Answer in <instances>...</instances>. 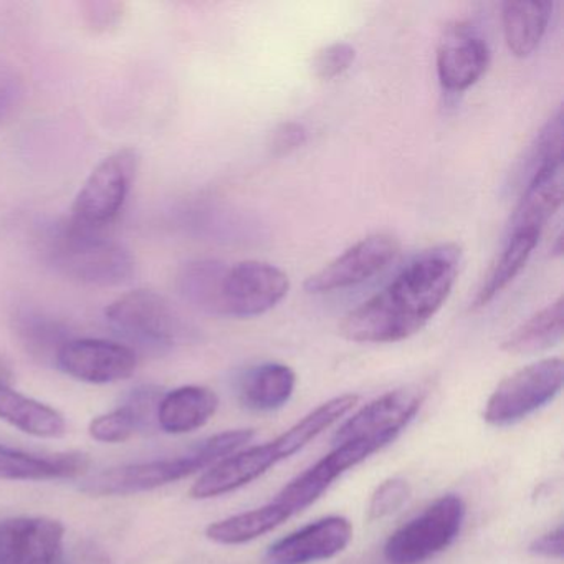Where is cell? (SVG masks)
<instances>
[{
	"label": "cell",
	"instance_id": "1",
	"mask_svg": "<svg viewBox=\"0 0 564 564\" xmlns=\"http://www.w3.org/2000/svg\"><path fill=\"white\" fill-rule=\"evenodd\" d=\"M462 250L442 243L424 250L381 292L343 318L349 341L389 345L417 335L444 306L457 282Z\"/></svg>",
	"mask_w": 564,
	"mask_h": 564
},
{
	"label": "cell",
	"instance_id": "2",
	"mask_svg": "<svg viewBox=\"0 0 564 564\" xmlns=\"http://www.w3.org/2000/svg\"><path fill=\"white\" fill-rule=\"evenodd\" d=\"M386 445H388L386 442L372 441V438H355V441L336 444L322 460L316 462L308 470L286 484L269 503L210 523L206 528L207 540L223 546H239L265 536L290 518L302 513L310 505L315 503L349 468L361 464Z\"/></svg>",
	"mask_w": 564,
	"mask_h": 564
},
{
	"label": "cell",
	"instance_id": "3",
	"mask_svg": "<svg viewBox=\"0 0 564 564\" xmlns=\"http://www.w3.org/2000/svg\"><path fill=\"white\" fill-rule=\"evenodd\" d=\"M358 401L359 395L356 394L336 395L313 409L273 441L237 451L236 454L223 458L204 470L191 487L189 497L194 500H209L252 484L270 468L292 457L336 422L341 421L356 408Z\"/></svg>",
	"mask_w": 564,
	"mask_h": 564
},
{
	"label": "cell",
	"instance_id": "4",
	"mask_svg": "<svg viewBox=\"0 0 564 564\" xmlns=\"http://www.w3.org/2000/svg\"><path fill=\"white\" fill-rule=\"evenodd\" d=\"M252 438V429L223 432L207 438L191 454L181 455V457L108 468L90 478L82 490L97 497H120V495L124 497V495L156 490L174 481L184 480L197 471L207 470L223 458L236 454Z\"/></svg>",
	"mask_w": 564,
	"mask_h": 564
},
{
	"label": "cell",
	"instance_id": "5",
	"mask_svg": "<svg viewBox=\"0 0 564 564\" xmlns=\"http://www.w3.org/2000/svg\"><path fill=\"white\" fill-rule=\"evenodd\" d=\"M48 265L65 279L91 286H118L133 276L134 260L123 243L107 234H85L67 223L44 237Z\"/></svg>",
	"mask_w": 564,
	"mask_h": 564
},
{
	"label": "cell",
	"instance_id": "6",
	"mask_svg": "<svg viewBox=\"0 0 564 564\" xmlns=\"http://www.w3.org/2000/svg\"><path fill=\"white\" fill-rule=\"evenodd\" d=\"M137 148H121L105 158L75 197L67 224L85 234H107L117 223L140 170Z\"/></svg>",
	"mask_w": 564,
	"mask_h": 564
},
{
	"label": "cell",
	"instance_id": "7",
	"mask_svg": "<svg viewBox=\"0 0 564 564\" xmlns=\"http://www.w3.org/2000/svg\"><path fill=\"white\" fill-rule=\"evenodd\" d=\"M564 365L561 358L531 362L505 378L497 386L487 405L484 419L494 427H510L550 404L561 392Z\"/></svg>",
	"mask_w": 564,
	"mask_h": 564
},
{
	"label": "cell",
	"instance_id": "8",
	"mask_svg": "<svg viewBox=\"0 0 564 564\" xmlns=\"http://www.w3.org/2000/svg\"><path fill=\"white\" fill-rule=\"evenodd\" d=\"M464 520V500L457 495H444L388 538L386 561L389 564H421L431 560L454 543Z\"/></svg>",
	"mask_w": 564,
	"mask_h": 564
},
{
	"label": "cell",
	"instance_id": "9",
	"mask_svg": "<svg viewBox=\"0 0 564 564\" xmlns=\"http://www.w3.org/2000/svg\"><path fill=\"white\" fill-rule=\"evenodd\" d=\"M105 316L121 336L154 351H167L186 335L174 306L151 290L124 293L108 305Z\"/></svg>",
	"mask_w": 564,
	"mask_h": 564
},
{
	"label": "cell",
	"instance_id": "10",
	"mask_svg": "<svg viewBox=\"0 0 564 564\" xmlns=\"http://www.w3.org/2000/svg\"><path fill=\"white\" fill-rule=\"evenodd\" d=\"M290 290L283 270L272 263L247 260L236 265L224 263L217 286L216 315L253 318L275 308Z\"/></svg>",
	"mask_w": 564,
	"mask_h": 564
},
{
	"label": "cell",
	"instance_id": "11",
	"mask_svg": "<svg viewBox=\"0 0 564 564\" xmlns=\"http://www.w3.org/2000/svg\"><path fill=\"white\" fill-rule=\"evenodd\" d=\"M57 368L64 375L88 382L111 384L131 378L138 368L134 349L123 343L98 338L67 339L55 355Z\"/></svg>",
	"mask_w": 564,
	"mask_h": 564
},
{
	"label": "cell",
	"instance_id": "12",
	"mask_svg": "<svg viewBox=\"0 0 564 564\" xmlns=\"http://www.w3.org/2000/svg\"><path fill=\"white\" fill-rule=\"evenodd\" d=\"M399 253V240L391 234H375L349 247L328 265L308 276L305 290L313 295L351 289L384 270Z\"/></svg>",
	"mask_w": 564,
	"mask_h": 564
},
{
	"label": "cell",
	"instance_id": "13",
	"mask_svg": "<svg viewBox=\"0 0 564 564\" xmlns=\"http://www.w3.org/2000/svg\"><path fill=\"white\" fill-rule=\"evenodd\" d=\"M424 402V391L419 388H401L379 395L359 409L336 431L333 442L372 438L392 444L398 435L414 421Z\"/></svg>",
	"mask_w": 564,
	"mask_h": 564
},
{
	"label": "cell",
	"instance_id": "14",
	"mask_svg": "<svg viewBox=\"0 0 564 564\" xmlns=\"http://www.w3.org/2000/svg\"><path fill=\"white\" fill-rule=\"evenodd\" d=\"M65 528L45 517L0 521V564H61Z\"/></svg>",
	"mask_w": 564,
	"mask_h": 564
},
{
	"label": "cell",
	"instance_id": "15",
	"mask_svg": "<svg viewBox=\"0 0 564 564\" xmlns=\"http://www.w3.org/2000/svg\"><path fill=\"white\" fill-rule=\"evenodd\" d=\"M352 524L348 518L332 514L319 518L267 550V564H312L332 560L348 547Z\"/></svg>",
	"mask_w": 564,
	"mask_h": 564
},
{
	"label": "cell",
	"instance_id": "16",
	"mask_svg": "<svg viewBox=\"0 0 564 564\" xmlns=\"http://www.w3.org/2000/svg\"><path fill=\"white\" fill-rule=\"evenodd\" d=\"M490 64V51L480 34L464 22L448 25L437 47V77L448 91L474 87Z\"/></svg>",
	"mask_w": 564,
	"mask_h": 564
},
{
	"label": "cell",
	"instance_id": "17",
	"mask_svg": "<svg viewBox=\"0 0 564 564\" xmlns=\"http://www.w3.org/2000/svg\"><path fill=\"white\" fill-rule=\"evenodd\" d=\"M563 161H554L540 167L524 184L523 196L511 216L510 232H543V227L563 203Z\"/></svg>",
	"mask_w": 564,
	"mask_h": 564
},
{
	"label": "cell",
	"instance_id": "18",
	"mask_svg": "<svg viewBox=\"0 0 564 564\" xmlns=\"http://www.w3.org/2000/svg\"><path fill=\"white\" fill-rule=\"evenodd\" d=\"M219 408L216 392L204 386H183L160 399L156 422L171 435L191 434L204 427Z\"/></svg>",
	"mask_w": 564,
	"mask_h": 564
},
{
	"label": "cell",
	"instance_id": "19",
	"mask_svg": "<svg viewBox=\"0 0 564 564\" xmlns=\"http://www.w3.org/2000/svg\"><path fill=\"white\" fill-rule=\"evenodd\" d=\"M82 454L35 455L0 444V480L42 481L74 478L87 470Z\"/></svg>",
	"mask_w": 564,
	"mask_h": 564
},
{
	"label": "cell",
	"instance_id": "20",
	"mask_svg": "<svg viewBox=\"0 0 564 564\" xmlns=\"http://www.w3.org/2000/svg\"><path fill=\"white\" fill-rule=\"evenodd\" d=\"M0 419L24 434L39 438H61L67 434L64 414L52 405L15 391L6 382H0Z\"/></svg>",
	"mask_w": 564,
	"mask_h": 564
},
{
	"label": "cell",
	"instance_id": "21",
	"mask_svg": "<svg viewBox=\"0 0 564 564\" xmlns=\"http://www.w3.org/2000/svg\"><path fill=\"white\" fill-rule=\"evenodd\" d=\"M296 375L290 366L265 362L249 369L239 381V401L256 412H272L283 408L295 391Z\"/></svg>",
	"mask_w": 564,
	"mask_h": 564
},
{
	"label": "cell",
	"instance_id": "22",
	"mask_svg": "<svg viewBox=\"0 0 564 564\" xmlns=\"http://www.w3.org/2000/svg\"><path fill=\"white\" fill-rule=\"evenodd\" d=\"M551 14L553 2L546 0L505 2L501 8V22L508 51L518 58L530 57L546 34Z\"/></svg>",
	"mask_w": 564,
	"mask_h": 564
},
{
	"label": "cell",
	"instance_id": "23",
	"mask_svg": "<svg viewBox=\"0 0 564 564\" xmlns=\"http://www.w3.org/2000/svg\"><path fill=\"white\" fill-rule=\"evenodd\" d=\"M160 399L154 389H138L127 404L98 415L90 422V437L101 444H123L130 441L151 419L156 417Z\"/></svg>",
	"mask_w": 564,
	"mask_h": 564
},
{
	"label": "cell",
	"instance_id": "24",
	"mask_svg": "<svg viewBox=\"0 0 564 564\" xmlns=\"http://www.w3.org/2000/svg\"><path fill=\"white\" fill-rule=\"evenodd\" d=\"M540 237L541 232H536V230H514V232H510L503 252L500 253L497 262L488 272L487 279L478 289L477 296L474 300L475 308L488 305L498 293L503 292L517 279L518 273L527 265L534 247L538 246Z\"/></svg>",
	"mask_w": 564,
	"mask_h": 564
},
{
	"label": "cell",
	"instance_id": "25",
	"mask_svg": "<svg viewBox=\"0 0 564 564\" xmlns=\"http://www.w3.org/2000/svg\"><path fill=\"white\" fill-rule=\"evenodd\" d=\"M563 329L564 302L563 296H557L556 302L550 303L510 333L501 343V349L510 355H536L556 346L563 339Z\"/></svg>",
	"mask_w": 564,
	"mask_h": 564
},
{
	"label": "cell",
	"instance_id": "26",
	"mask_svg": "<svg viewBox=\"0 0 564 564\" xmlns=\"http://www.w3.org/2000/svg\"><path fill=\"white\" fill-rule=\"evenodd\" d=\"M563 161V108L546 121L536 140L531 144L528 163L524 164V180H530L544 164Z\"/></svg>",
	"mask_w": 564,
	"mask_h": 564
},
{
	"label": "cell",
	"instance_id": "27",
	"mask_svg": "<svg viewBox=\"0 0 564 564\" xmlns=\"http://www.w3.org/2000/svg\"><path fill=\"white\" fill-rule=\"evenodd\" d=\"M18 332L22 341L32 351L42 352L44 356L54 352V358L61 346L67 341L65 329L57 322H52L39 313H25V315L19 316Z\"/></svg>",
	"mask_w": 564,
	"mask_h": 564
},
{
	"label": "cell",
	"instance_id": "28",
	"mask_svg": "<svg viewBox=\"0 0 564 564\" xmlns=\"http://www.w3.org/2000/svg\"><path fill=\"white\" fill-rule=\"evenodd\" d=\"M411 497V487L402 478H388L378 485L375 494L371 495L368 507V520L378 521L391 517L395 511L401 510L402 505Z\"/></svg>",
	"mask_w": 564,
	"mask_h": 564
},
{
	"label": "cell",
	"instance_id": "29",
	"mask_svg": "<svg viewBox=\"0 0 564 564\" xmlns=\"http://www.w3.org/2000/svg\"><path fill=\"white\" fill-rule=\"evenodd\" d=\"M124 11L127 6L111 0H90L80 4L82 19L95 34H107L117 29L123 21Z\"/></svg>",
	"mask_w": 564,
	"mask_h": 564
},
{
	"label": "cell",
	"instance_id": "30",
	"mask_svg": "<svg viewBox=\"0 0 564 564\" xmlns=\"http://www.w3.org/2000/svg\"><path fill=\"white\" fill-rule=\"evenodd\" d=\"M356 58V51L352 45L338 42L322 48L313 58V70L322 80H333L345 74Z\"/></svg>",
	"mask_w": 564,
	"mask_h": 564
},
{
	"label": "cell",
	"instance_id": "31",
	"mask_svg": "<svg viewBox=\"0 0 564 564\" xmlns=\"http://www.w3.org/2000/svg\"><path fill=\"white\" fill-rule=\"evenodd\" d=\"M306 128L296 121L279 124L270 134L269 148L273 156H285L306 143Z\"/></svg>",
	"mask_w": 564,
	"mask_h": 564
},
{
	"label": "cell",
	"instance_id": "32",
	"mask_svg": "<svg viewBox=\"0 0 564 564\" xmlns=\"http://www.w3.org/2000/svg\"><path fill=\"white\" fill-rule=\"evenodd\" d=\"M528 551L533 556L543 557V560H561L564 554L563 527L554 528V530L534 538L528 546Z\"/></svg>",
	"mask_w": 564,
	"mask_h": 564
},
{
	"label": "cell",
	"instance_id": "33",
	"mask_svg": "<svg viewBox=\"0 0 564 564\" xmlns=\"http://www.w3.org/2000/svg\"><path fill=\"white\" fill-rule=\"evenodd\" d=\"M12 97H14V91L11 88L0 87V120L6 117L9 108H11Z\"/></svg>",
	"mask_w": 564,
	"mask_h": 564
}]
</instances>
